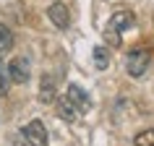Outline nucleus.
I'll return each mask as SVG.
<instances>
[{
    "mask_svg": "<svg viewBox=\"0 0 154 146\" xmlns=\"http://www.w3.org/2000/svg\"><path fill=\"white\" fill-rule=\"evenodd\" d=\"M149 63H152V50H149V47L131 50L128 57H125V68H128L131 78H141V76L149 71Z\"/></svg>",
    "mask_w": 154,
    "mask_h": 146,
    "instance_id": "obj_2",
    "label": "nucleus"
},
{
    "mask_svg": "<svg viewBox=\"0 0 154 146\" xmlns=\"http://www.w3.org/2000/svg\"><path fill=\"white\" fill-rule=\"evenodd\" d=\"M94 65L99 71H105L110 65V55H107V47H94Z\"/></svg>",
    "mask_w": 154,
    "mask_h": 146,
    "instance_id": "obj_9",
    "label": "nucleus"
},
{
    "mask_svg": "<svg viewBox=\"0 0 154 146\" xmlns=\"http://www.w3.org/2000/svg\"><path fill=\"white\" fill-rule=\"evenodd\" d=\"M136 146H154V128L141 130V133L136 136Z\"/></svg>",
    "mask_w": 154,
    "mask_h": 146,
    "instance_id": "obj_10",
    "label": "nucleus"
},
{
    "mask_svg": "<svg viewBox=\"0 0 154 146\" xmlns=\"http://www.w3.org/2000/svg\"><path fill=\"white\" fill-rule=\"evenodd\" d=\"M65 99H68V102H71V105L76 107L79 112H86V110H91V99L86 97V91H84L79 84H71V86H68V94H65Z\"/></svg>",
    "mask_w": 154,
    "mask_h": 146,
    "instance_id": "obj_4",
    "label": "nucleus"
},
{
    "mask_svg": "<svg viewBox=\"0 0 154 146\" xmlns=\"http://www.w3.org/2000/svg\"><path fill=\"white\" fill-rule=\"evenodd\" d=\"M24 136H26V141L34 144V146H47V128H45L42 120H32L24 128Z\"/></svg>",
    "mask_w": 154,
    "mask_h": 146,
    "instance_id": "obj_3",
    "label": "nucleus"
},
{
    "mask_svg": "<svg viewBox=\"0 0 154 146\" xmlns=\"http://www.w3.org/2000/svg\"><path fill=\"white\" fill-rule=\"evenodd\" d=\"M131 26H133V13H131V11H115L112 16H110V21H107L105 39L110 42L112 47H118V44H120V34L128 32Z\"/></svg>",
    "mask_w": 154,
    "mask_h": 146,
    "instance_id": "obj_1",
    "label": "nucleus"
},
{
    "mask_svg": "<svg viewBox=\"0 0 154 146\" xmlns=\"http://www.w3.org/2000/svg\"><path fill=\"white\" fill-rule=\"evenodd\" d=\"M8 78L13 84H26L29 81V60H26V57H13V60H11Z\"/></svg>",
    "mask_w": 154,
    "mask_h": 146,
    "instance_id": "obj_5",
    "label": "nucleus"
},
{
    "mask_svg": "<svg viewBox=\"0 0 154 146\" xmlns=\"http://www.w3.org/2000/svg\"><path fill=\"white\" fill-rule=\"evenodd\" d=\"M47 16H50V21H52L57 29H68V24H71V13L65 8V3H52L47 8Z\"/></svg>",
    "mask_w": 154,
    "mask_h": 146,
    "instance_id": "obj_6",
    "label": "nucleus"
},
{
    "mask_svg": "<svg viewBox=\"0 0 154 146\" xmlns=\"http://www.w3.org/2000/svg\"><path fill=\"white\" fill-rule=\"evenodd\" d=\"M8 94V78H5V73L0 71V97H5Z\"/></svg>",
    "mask_w": 154,
    "mask_h": 146,
    "instance_id": "obj_11",
    "label": "nucleus"
},
{
    "mask_svg": "<svg viewBox=\"0 0 154 146\" xmlns=\"http://www.w3.org/2000/svg\"><path fill=\"white\" fill-rule=\"evenodd\" d=\"M57 117L65 123H76V117H79V110L68 102V99H60L57 102Z\"/></svg>",
    "mask_w": 154,
    "mask_h": 146,
    "instance_id": "obj_8",
    "label": "nucleus"
},
{
    "mask_svg": "<svg viewBox=\"0 0 154 146\" xmlns=\"http://www.w3.org/2000/svg\"><path fill=\"white\" fill-rule=\"evenodd\" d=\"M57 99V91H55V76H42V84H39V102L45 105H52Z\"/></svg>",
    "mask_w": 154,
    "mask_h": 146,
    "instance_id": "obj_7",
    "label": "nucleus"
}]
</instances>
